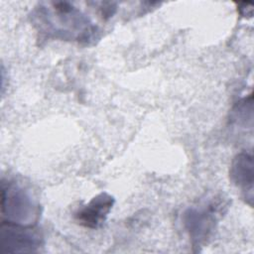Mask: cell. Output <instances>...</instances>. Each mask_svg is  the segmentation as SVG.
I'll return each instance as SVG.
<instances>
[{
  "label": "cell",
  "instance_id": "6da1fadb",
  "mask_svg": "<svg viewBox=\"0 0 254 254\" xmlns=\"http://www.w3.org/2000/svg\"><path fill=\"white\" fill-rule=\"evenodd\" d=\"M1 214L3 221L35 225L40 216V206L30 191L21 185L2 180Z\"/></svg>",
  "mask_w": 254,
  "mask_h": 254
},
{
  "label": "cell",
  "instance_id": "7a4b0ae2",
  "mask_svg": "<svg viewBox=\"0 0 254 254\" xmlns=\"http://www.w3.org/2000/svg\"><path fill=\"white\" fill-rule=\"evenodd\" d=\"M224 206L221 198H212L198 207H190L185 211L183 221L192 247L199 250L208 242Z\"/></svg>",
  "mask_w": 254,
  "mask_h": 254
},
{
  "label": "cell",
  "instance_id": "3957f363",
  "mask_svg": "<svg viewBox=\"0 0 254 254\" xmlns=\"http://www.w3.org/2000/svg\"><path fill=\"white\" fill-rule=\"evenodd\" d=\"M3 253L36 252L43 245V235L35 225H21L3 221L0 228Z\"/></svg>",
  "mask_w": 254,
  "mask_h": 254
},
{
  "label": "cell",
  "instance_id": "277c9868",
  "mask_svg": "<svg viewBox=\"0 0 254 254\" xmlns=\"http://www.w3.org/2000/svg\"><path fill=\"white\" fill-rule=\"evenodd\" d=\"M113 204V196L106 192H101L75 212V220L83 227L98 228L105 221Z\"/></svg>",
  "mask_w": 254,
  "mask_h": 254
},
{
  "label": "cell",
  "instance_id": "5b68a950",
  "mask_svg": "<svg viewBox=\"0 0 254 254\" xmlns=\"http://www.w3.org/2000/svg\"><path fill=\"white\" fill-rule=\"evenodd\" d=\"M230 179L234 185L249 196L252 200L253 190V158L251 153L241 152L232 161L230 167Z\"/></svg>",
  "mask_w": 254,
  "mask_h": 254
}]
</instances>
